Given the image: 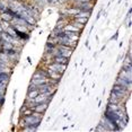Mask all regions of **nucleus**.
Masks as SVG:
<instances>
[{"instance_id": "1", "label": "nucleus", "mask_w": 132, "mask_h": 132, "mask_svg": "<svg viewBox=\"0 0 132 132\" xmlns=\"http://www.w3.org/2000/svg\"><path fill=\"white\" fill-rule=\"evenodd\" d=\"M130 92L131 90H129L128 88H125V87H123L121 85H118V84H114L112 90H111L112 94H114L116 97L120 98L122 102H125V100H127L129 96H130Z\"/></svg>"}, {"instance_id": "2", "label": "nucleus", "mask_w": 132, "mask_h": 132, "mask_svg": "<svg viewBox=\"0 0 132 132\" xmlns=\"http://www.w3.org/2000/svg\"><path fill=\"white\" fill-rule=\"evenodd\" d=\"M73 2V1H72ZM73 7L78 8L80 11H89L92 13L95 7V1H88V2H73Z\"/></svg>"}, {"instance_id": "3", "label": "nucleus", "mask_w": 132, "mask_h": 132, "mask_svg": "<svg viewBox=\"0 0 132 132\" xmlns=\"http://www.w3.org/2000/svg\"><path fill=\"white\" fill-rule=\"evenodd\" d=\"M22 119L24 120V122H25L26 127H27V125H34V127L38 128L41 125V122H42L41 119H38V118H36V116H34L33 114H29V115L23 116Z\"/></svg>"}, {"instance_id": "4", "label": "nucleus", "mask_w": 132, "mask_h": 132, "mask_svg": "<svg viewBox=\"0 0 132 132\" xmlns=\"http://www.w3.org/2000/svg\"><path fill=\"white\" fill-rule=\"evenodd\" d=\"M46 67L50 68V69H52V70H54V71H56V72L61 73V75H63L65 72V70H67V65H65V64L56 63V62H51L50 64L46 65Z\"/></svg>"}, {"instance_id": "5", "label": "nucleus", "mask_w": 132, "mask_h": 132, "mask_svg": "<svg viewBox=\"0 0 132 132\" xmlns=\"http://www.w3.org/2000/svg\"><path fill=\"white\" fill-rule=\"evenodd\" d=\"M131 82H132L131 79H128V78H124V77H121V76H118L116 77V80H115V84L125 87V88H128L129 90H131Z\"/></svg>"}, {"instance_id": "6", "label": "nucleus", "mask_w": 132, "mask_h": 132, "mask_svg": "<svg viewBox=\"0 0 132 132\" xmlns=\"http://www.w3.org/2000/svg\"><path fill=\"white\" fill-rule=\"evenodd\" d=\"M49 109V103H40V104H35L34 107H33V111L38 113H45L46 110Z\"/></svg>"}, {"instance_id": "7", "label": "nucleus", "mask_w": 132, "mask_h": 132, "mask_svg": "<svg viewBox=\"0 0 132 132\" xmlns=\"http://www.w3.org/2000/svg\"><path fill=\"white\" fill-rule=\"evenodd\" d=\"M69 58H65V56H62V55H54L52 56V62H56V63H62V64H65L68 65L69 64Z\"/></svg>"}, {"instance_id": "8", "label": "nucleus", "mask_w": 132, "mask_h": 132, "mask_svg": "<svg viewBox=\"0 0 132 132\" xmlns=\"http://www.w3.org/2000/svg\"><path fill=\"white\" fill-rule=\"evenodd\" d=\"M131 72H132V70H128V69L122 68L121 70H120V72H119L118 76H121V77H124V78H128V79H131L132 80Z\"/></svg>"}, {"instance_id": "9", "label": "nucleus", "mask_w": 132, "mask_h": 132, "mask_svg": "<svg viewBox=\"0 0 132 132\" xmlns=\"http://www.w3.org/2000/svg\"><path fill=\"white\" fill-rule=\"evenodd\" d=\"M9 6V0H0V13H5L8 10Z\"/></svg>"}, {"instance_id": "10", "label": "nucleus", "mask_w": 132, "mask_h": 132, "mask_svg": "<svg viewBox=\"0 0 132 132\" xmlns=\"http://www.w3.org/2000/svg\"><path fill=\"white\" fill-rule=\"evenodd\" d=\"M107 103H113V104H121L123 103V102L120 100V98H118L114 94H112L111 93L110 94V97H109V101H107Z\"/></svg>"}, {"instance_id": "11", "label": "nucleus", "mask_w": 132, "mask_h": 132, "mask_svg": "<svg viewBox=\"0 0 132 132\" xmlns=\"http://www.w3.org/2000/svg\"><path fill=\"white\" fill-rule=\"evenodd\" d=\"M37 89H32V90H27V101H33L35 97H36V95L38 94Z\"/></svg>"}, {"instance_id": "12", "label": "nucleus", "mask_w": 132, "mask_h": 132, "mask_svg": "<svg viewBox=\"0 0 132 132\" xmlns=\"http://www.w3.org/2000/svg\"><path fill=\"white\" fill-rule=\"evenodd\" d=\"M6 33H7L8 35H10L11 37H14V38H17V35H16V29H15L13 26H11V24H10V26L9 27H7V29L5 31Z\"/></svg>"}, {"instance_id": "13", "label": "nucleus", "mask_w": 132, "mask_h": 132, "mask_svg": "<svg viewBox=\"0 0 132 132\" xmlns=\"http://www.w3.org/2000/svg\"><path fill=\"white\" fill-rule=\"evenodd\" d=\"M90 15H92V13H89V11H79L76 16H73V18H75V17H84V18H89V17H90Z\"/></svg>"}, {"instance_id": "14", "label": "nucleus", "mask_w": 132, "mask_h": 132, "mask_svg": "<svg viewBox=\"0 0 132 132\" xmlns=\"http://www.w3.org/2000/svg\"><path fill=\"white\" fill-rule=\"evenodd\" d=\"M0 23H1V27H2V31H6L7 29V27H9L10 26V23L7 22V20H0Z\"/></svg>"}, {"instance_id": "15", "label": "nucleus", "mask_w": 132, "mask_h": 132, "mask_svg": "<svg viewBox=\"0 0 132 132\" xmlns=\"http://www.w3.org/2000/svg\"><path fill=\"white\" fill-rule=\"evenodd\" d=\"M118 37H119V29H118V31H116V32H115V34H114V35H113V36H112V37H111V38H110V40H111V41H114V40H115V41H116V40H118Z\"/></svg>"}, {"instance_id": "16", "label": "nucleus", "mask_w": 132, "mask_h": 132, "mask_svg": "<svg viewBox=\"0 0 132 132\" xmlns=\"http://www.w3.org/2000/svg\"><path fill=\"white\" fill-rule=\"evenodd\" d=\"M26 109H27V105H26V104H24V105H23V106H22V107H20L19 114H22V113H23V112H24V111H25Z\"/></svg>"}, {"instance_id": "17", "label": "nucleus", "mask_w": 132, "mask_h": 132, "mask_svg": "<svg viewBox=\"0 0 132 132\" xmlns=\"http://www.w3.org/2000/svg\"><path fill=\"white\" fill-rule=\"evenodd\" d=\"M102 13H103V9H101L100 11H98V14H97V16H96V20H98L101 18V15H102Z\"/></svg>"}, {"instance_id": "18", "label": "nucleus", "mask_w": 132, "mask_h": 132, "mask_svg": "<svg viewBox=\"0 0 132 132\" xmlns=\"http://www.w3.org/2000/svg\"><path fill=\"white\" fill-rule=\"evenodd\" d=\"M85 45H86L87 47H89V40H88V38L86 40V44H85Z\"/></svg>"}, {"instance_id": "19", "label": "nucleus", "mask_w": 132, "mask_h": 132, "mask_svg": "<svg viewBox=\"0 0 132 132\" xmlns=\"http://www.w3.org/2000/svg\"><path fill=\"white\" fill-rule=\"evenodd\" d=\"M31 1H33V2H36V1H38V0H31Z\"/></svg>"}, {"instance_id": "20", "label": "nucleus", "mask_w": 132, "mask_h": 132, "mask_svg": "<svg viewBox=\"0 0 132 132\" xmlns=\"http://www.w3.org/2000/svg\"><path fill=\"white\" fill-rule=\"evenodd\" d=\"M0 40H1V32H0Z\"/></svg>"}]
</instances>
